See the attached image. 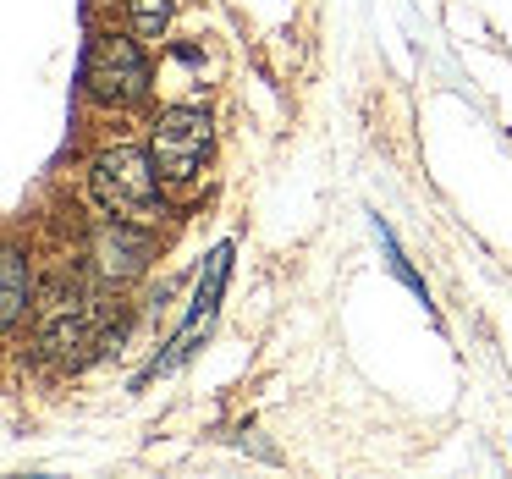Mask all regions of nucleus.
<instances>
[{
    "mask_svg": "<svg viewBox=\"0 0 512 479\" xmlns=\"http://www.w3.org/2000/svg\"><path fill=\"white\" fill-rule=\"evenodd\" d=\"M83 83H89L94 105H116V111L149 100V61H144V50H138V39L100 34V45L83 61Z\"/></svg>",
    "mask_w": 512,
    "mask_h": 479,
    "instance_id": "obj_3",
    "label": "nucleus"
},
{
    "mask_svg": "<svg viewBox=\"0 0 512 479\" xmlns=\"http://www.w3.org/2000/svg\"><path fill=\"white\" fill-rule=\"evenodd\" d=\"M28 298H34V281H28V265L17 248H6V259H0V325L6 331H17L28 314Z\"/></svg>",
    "mask_w": 512,
    "mask_h": 479,
    "instance_id": "obj_7",
    "label": "nucleus"
},
{
    "mask_svg": "<svg viewBox=\"0 0 512 479\" xmlns=\"http://www.w3.org/2000/svg\"><path fill=\"white\" fill-rule=\"evenodd\" d=\"M375 237H380V248H386V259H391V270H397V276H402V281H408V287H413V298H419V303H430V292H424V281H419V276H413V265H408V259H402V248H397V237H391V226H386V221H380V215H375Z\"/></svg>",
    "mask_w": 512,
    "mask_h": 479,
    "instance_id": "obj_9",
    "label": "nucleus"
},
{
    "mask_svg": "<svg viewBox=\"0 0 512 479\" xmlns=\"http://www.w3.org/2000/svg\"><path fill=\"white\" fill-rule=\"evenodd\" d=\"M127 17H133V34L160 39L171 23V0H127Z\"/></svg>",
    "mask_w": 512,
    "mask_h": 479,
    "instance_id": "obj_8",
    "label": "nucleus"
},
{
    "mask_svg": "<svg viewBox=\"0 0 512 479\" xmlns=\"http://www.w3.org/2000/svg\"><path fill=\"white\" fill-rule=\"evenodd\" d=\"M149 254H155V243H149L144 221L105 215V221L94 226V270H100V281H111V287H127V281L144 276Z\"/></svg>",
    "mask_w": 512,
    "mask_h": 479,
    "instance_id": "obj_5",
    "label": "nucleus"
},
{
    "mask_svg": "<svg viewBox=\"0 0 512 479\" xmlns=\"http://www.w3.org/2000/svg\"><path fill=\"white\" fill-rule=\"evenodd\" d=\"M149 155H155L160 177L166 182H193L210 155V116L193 111V105H171L160 111L155 138H149Z\"/></svg>",
    "mask_w": 512,
    "mask_h": 479,
    "instance_id": "obj_4",
    "label": "nucleus"
},
{
    "mask_svg": "<svg viewBox=\"0 0 512 479\" xmlns=\"http://www.w3.org/2000/svg\"><path fill=\"white\" fill-rule=\"evenodd\" d=\"M39 353L61 369H83L89 358L105 353V314L100 298L78 287V281L61 276L56 292H50L45 314H39Z\"/></svg>",
    "mask_w": 512,
    "mask_h": 479,
    "instance_id": "obj_1",
    "label": "nucleus"
},
{
    "mask_svg": "<svg viewBox=\"0 0 512 479\" xmlns=\"http://www.w3.org/2000/svg\"><path fill=\"white\" fill-rule=\"evenodd\" d=\"M94 199L105 204V215L155 226L166 215V193H160V166L149 149H105L94 155Z\"/></svg>",
    "mask_w": 512,
    "mask_h": 479,
    "instance_id": "obj_2",
    "label": "nucleus"
},
{
    "mask_svg": "<svg viewBox=\"0 0 512 479\" xmlns=\"http://www.w3.org/2000/svg\"><path fill=\"white\" fill-rule=\"evenodd\" d=\"M226 276H232V243L210 248V259H204V276H199V287H193V303H188V320H182V331H177V342H171V353L160 358V369L182 364V358L193 353V342L210 331L215 309H221V292H226Z\"/></svg>",
    "mask_w": 512,
    "mask_h": 479,
    "instance_id": "obj_6",
    "label": "nucleus"
}]
</instances>
